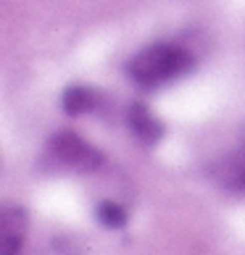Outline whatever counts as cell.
I'll return each instance as SVG.
<instances>
[{
  "label": "cell",
  "instance_id": "6da1fadb",
  "mask_svg": "<svg viewBox=\"0 0 245 255\" xmlns=\"http://www.w3.org/2000/svg\"><path fill=\"white\" fill-rule=\"evenodd\" d=\"M193 69H195L193 53L174 42L148 45L127 61V77L143 90H158L169 82L187 77Z\"/></svg>",
  "mask_w": 245,
  "mask_h": 255
},
{
  "label": "cell",
  "instance_id": "52a82bcc",
  "mask_svg": "<svg viewBox=\"0 0 245 255\" xmlns=\"http://www.w3.org/2000/svg\"><path fill=\"white\" fill-rule=\"evenodd\" d=\"M95 219L106 229H124L129 221V213L124 211V205H119L114 200H100L95 205Z\"/></svg>",
  "mask_w": 245,
  "mask_h": 255
},
{
  "label": "cell",
  "instance_id": "3957f363",
  "mask_svg": "<svg viewBox=\"0 0 245 255\" xmlns=\"http://www.w3.org/2000/svg\"><path fill=\"white\" fill-rule=\"evenodd\" d=\"M206 176L214 187L232 195H245V147L230 150L206 166Z\"/></svg>",
  "mask_w": 245,
  "mask_h": 255
},
{
  "label": "cell",
  "instance_id": "5b68a950",
  "mask_svg": "<svg viewBox=\"0 0 245 255\" xmlns=\"http://www.w3.org/2000/svg\"><path fill=\"white\" fill-rule=\"evenodd\" d=\"M127 124H129V131L135 134L143 145H158L166 134V127L164 121L150 111L145 103H132L127 108Z\"/></svg>",
  "mask_w": 245,
  "mask_h": 255
},
{
  "label": "cell",
  "instance_id": "8992f818",
  "mask_svg": "<svg viewBox=\"0 0 245 255\" xmlns=\"http://www.w3.org/2000/svg\"><path fill=\"white\" fill-rule=\"evenodd\" d=\"M100 106V92L87 84H69L61 95V108L66 116H84Z\"/></svg>",
  "mask_w": 245,
  "mask_h": 255
},
{
  "label": "cell",
  "instance_id": "7a4b0ae2",
  "mask_svg": "<svg viewBox=\"0 0 245 255\" xmlns=\"http://www.w3.org/2000/svg\"><path fill=\"white\" fill-rule=\"evenodd\" d=\"M103 163L106 155L71 129L55 131L40 155V168L48 174H92L103 168Z\"/></svg>",
  "mask_w": 245,
  "mask_h": 255
},
{
  "label": "cell",
  "instance_id": "277c9868",
  "mask_svg": "<svg viewBox=\"0 0 245 255\" xmlns=\"http://www.w3.org/2000/svg\"><path fill=\"white\" fill-rule=\"evenodd\" d=\"M29 232V213L24 205L0 203V255H21Z\"/></svg>",
  "mask_w": 245,
  "mask_h": 255
}]
</instances>
